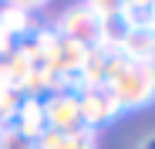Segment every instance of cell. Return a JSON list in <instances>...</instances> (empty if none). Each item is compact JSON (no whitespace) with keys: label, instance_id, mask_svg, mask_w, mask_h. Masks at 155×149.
I'll return each instance as SVG.
<instances>
[{"label":"cell","instance_id":"1","mask_svg":"<svg viewBox=\"0 0 155 149\" xmlns=\"http://www.w3.org/2000/svg\"><path fill=\"white\" fill-rule=\"evenodd\" d=\"M105 88L115 95V102L121 109H145L155 102V64L111 58L108 74H105Z\"/></svg>","mask_w":155,"mask_h":149},{"label":"cell","instance_id":"4","mask_svg":"<svg viewBox=\"0 0 155 149\" xmlns=\"http://www.w3.org/2000/svg\"><path fill=\"white\" fill-rule=\"evenodd\" d=\"M54 31H58V37H64V41L94 47V44H98V34H101V24L91 17L88 7H74V10H68V14L58 20Z\"/></svg>","mask_w":155,"mask_h":149},{"label":"cell","instance_id":"7","mask_svg":"<svg viewBox=\"0 0 155 149\" xmlns=\"http://www.w3.org/2000/svg\"><path fill=\"white\" fill-rule=\"evenodd\" d=\"M108 61H111V58L101 54L98 47H88L84 64H81V71H78V78H74V92H81V88H94V85H105Z\"/></svg>","mask_w":155,"mask_h":149},{"label":"cell","instance_id":"10","mask_svg":"<svg viewBox=\"0 0 155 149\" xmlns=\"http://www.w3.org/2000/svg\"><path fill=\"white\" fill-rule=\"evenodd\" d=\"M14 51H17V37L4 27V24H0V61H4V58H10Z\"/></svg>","mask_w":155,"mask_h":149},{"label":"cell","instance_id":"9","mask_svg":"<svg viewBox=\"0 0 155 149\" xmlns=\"http://www.w3.org/2000/svg\"><path fill=\"white\" fill-rule=\"evenodd\" d=\"M61 149H98V132L94 129H78L61 139Z\"/></svg>","mask_w":155,"mask_h":149},{"label":"cell","instance_id":"2","mask_svg":"<svg viewBox=\"0 0 155 149\" xmlns=\"http://www.w3.org/2000/svg\"><path fill=\"white\" fill-rule=\"evenodd\" d=\"M44 119H47V129L58 132V136H71L81 126V109H78V92L58 88L44 98Z\"/></svg>","mask_w":155,"mask_h":149},{"label":"cell","instance_id":"8","mask_svg":"<svg viewBox=\"0 0 155 149\" xmlns=\"http://www.w3.org/2000/svg\"><path fill=\"white\" fill-rule=\"evenodd\" d=\"M0 24L20 41L27 31H34V17H31V7L27 4H10V7H4L0 10Z\"/></svg>","mask_w":155,"mask_h":149},{"label":"cell","instance_id":"13","mask_svg":"<svg viewBox=\"0 0 155 149\" xmlns=\"http://www.w3.org/2000/svg\"><path fill=\"white\" fill-rule=\"evenodd\" d=\"M148 17H152V27H155V4H148Z\"/></svg>","mask_w":155,"mask_h":149},{"label":"cell","instance_id":"5","mask_svg":"<svg viewBox=\"0 0 155 149\" xmlns=\"http://www.w3.org/2000/svg\"><path fill=\"white\" fill-rule=\"evenodd\" d=\"M10 126L24 136V139H41L47 132V119H44V98H31V95H20V105L10 119Z\"/></svg>","mask_w":155,"mask_h":149},{"label":"cell","instance_id":"6","mask_svg":"<svg viewBox=\"0 0 155 149\" xmlns=\"http://www.w3.org/2000/svg\"><path fill=\"white\" fill-rule=\"evenodd\" d=\"M115 58L155 64V27H132V31H125L121 41H118V54Z\"/></svg>","mask_w":155,"mask_h":149},{"label":"cell","instance_id":"3","mask_svg":"<svg viewBox=\"0 0 155 149\" xmlns=\"http://www.w3.org/2000/svg\"><path fill=\"white\" fill-rule=\"evenodd\" d=\"M78 109H81V126L84 129H94L98 126H105V122H111L121 105L115 102V95L105 88V85H94V88H81L78 92Z\"/></svg>","mask_w":155,"mask_h":149},{"label":"cell","instance_id":"14","mask_svg":"<svg viewBox=\"0 0 155 149\" xmlns=\"http://www.w3.org/2000/svg\"><path fill=\"white\" fill-rule=\"evenodd\" d=\"M0 136H4V126H0Z\"/></svg>","mask_w":155,"mask_h":149},{"label":"cell","instance_id":"11","mask_svg":"<svg viewBox=\"0 0 155 149\" xmlns=\"http://www.w3.org/2000/svg\"><path fill=\"white\" fill-rule=\"evenodd\" d=\"M61 139H64V136H58V132L47 129L41 139H34V149H61Z\"/></svg>","mask_w":155,"mask_h":149},{"label":"cell","instance_id":"12","mask_svg":"<svg viewBox=\"0 0 155 149\" xmlns=\"http://www.w3.org/2000/svg\"><path fill=\"white\" fill-rule=\"evenodd\" d=\"M138 149H155V136H148V139H142V142H138Z\"/></svg>","mask_w":155,"mask_h":149}]
</instances>
